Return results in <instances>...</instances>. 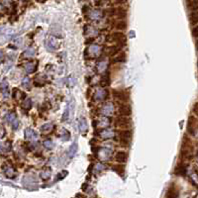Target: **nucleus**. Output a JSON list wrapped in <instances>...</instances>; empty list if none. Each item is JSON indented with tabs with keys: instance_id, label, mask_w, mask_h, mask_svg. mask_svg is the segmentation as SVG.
<instances>
[{
	"instance_id": "f257e3e1",
	"label": "nucleus",
	"mask_w": 198,
	"mask_h": 198,
	"mask_svg": "<svg viewBox=\"0 0 198 198\" xmlns=\"http://www.w3.org/2000/svg\"><path fill=\"white\" fill-rule=\"evenodd\" d=\"M118 139L117 141L119 142L121 146H129L130 140L132 138V132L130 130H120L118 131Z\"/></svg>"
},
{
	"instance_id": "f03ea898",
	"label": "nucleus",
	"mask_w": 198,
	"mask_h": 198,
	"mask_svg": "<svg viewBox=\"0 0 198 198\" xmlns=\"http://www.w3.org/2000/svg\"><path fill=\"white\" fill-rule=\"evenodd\" d=\"M132 125V121L129 117L127 116H120L116 119L115 121V126L120 129H128Z\"/></svg>"
},
{
	"instance_id": "7ed1b4c3",
	"label": "nucleus",
	"mask_w": 198,
	"mask_h": 198,
	"mask_svg": "<svg viewBox=\"0 0 198 198\" xmlns=\"http://www.w3.org/2000/svg\"><path fill=\"white\" fill-rule=\"evenodd\" d=\"M74 105H75V100H74L73 97H71L69 100L67 101L66 107V109H64V115H62V120L64 122L67 121V120L69 119V116H71V114L74 110Z\"/></svg>"
},
{
	"instance_id": "20e7f679",
	"label": "nucleus",
	"mask_w": 198,
	"mask_h": 198,
	"mask_svg": "<svg viewBox=\"0 0 198 198\" xmlns=\"http://www.w3.org/2000/svg\"><path fill=\"white\" fill-rule=\"evenodd\" d=\"M187 131L192 137H196L197 134V120L194 116H190L188 119Z\"/></svg>"
},
{
	"instance_id": "39448f33",
	"label": "nucleus",
	"mask_w": 198,
	"mask_h": 198,
	"mask_svg": "<svg viewBox=\"0 0 198 198\" xmlns=\"http://www.w3.org/2000/svg\"><path fill=\"white\" fill-rule=\"evenodd\" d=\"M108 41L110 42H114V43H118V44H122L125 45L126 43V36L124 35L122 32H115L113 34H111L108 38Z\"/></svg>"
},
{
	"instance_id": "423d86ee",
	"label": "nucleus",
	"mask_w": 198,
	"mask_h": 198,
	"mask_svg": "<svg viewBox=\"0 0 198 198\" xmlns=\"http://www.w3.org/2000/svg\"><path fill=\"white\" fill-rule=\"evenodd\" d=\"M101 52H102V49L99 45H91L86 51V54H88V57L94 59V57H99Z\"/></svg>"
},
{
	"instance_id": "0eeeda50",
	"label": "nucleus",
	"mask_w": 198,
	"mask_h": 198,
	"mask_svg": "<svg viewBox=\"0 0 198 198\" xmlns=\"http://www.w3.org/2000/svg\"><path fill=\"white\" fill-rule=\"evenodd\" d=\"M96 153H97V158L100 161H107L111 158L112 150L108 148H100L98 149V151Z\"/></svg>"
},
{
	"instance_id": "6e6552de",
	"label": "nucleus",
	"mask_w": 198,
	"mask_h": 198,
	"mask_svg": "<svg viewBox=\"0 0 198 198\" xmlns=\"http://www.w3.org/2000/svg\"><path fill=\"white\" fill-rule=\"evenodd\" d=\"M110 124H111V119L109 117H106V116H102L98 120H94L93 122L94 127H99V128H102V129L107 128Z\"/></svg>"
},
{
	"instance_id": "1a4fd4ad",
	"label": "nucleus",
	"mask_w": 198,
	"mask_h": 198,
	"mask_svg": "<svg viewBox=\"0 0 198 198\" xmlns=\"http://www.w3.org/2000/svg\"><path fill=\"white\" fill-rule=\"evenodd\" d=\"M98 137H100L103 140H108V139H112L115 137V132L113 131L110 128H105V129H101L100 131L97 133Z\"/></svg>"
},
{
	"instance_id": "9d476101",
	"label": "nucleus",
	"mask_w": 198,
	"mask_h": 198,
	"mask_svg": "<svg viewBox=\"0 0 198 198\" xmlns=\"http://www.w3.org/2000/svg\"><path fill=\"white\" fill-rule=\"evenodd\" d=\"M5 120L6 122L8 123V124H10L12 128H13V130H17L19 127V121L18 119H17L16 115L14 112H11V113H8V114L6 115L5 117Z\"/></svg>"
},
{
	"instance_id": "9b49d317",
	"label": "nucleus",
	"mask_w": 198,
	"mask_h": 198,
	"mask_svg": "<svg viewBox=\"0 0 198 198\" xmlns=\"http://www.w3.org/2000/svg\"><path fill=\"white\" fill-rule=\"evenodd\" d=\"M24 137H25L26 140L35 142V141H37V140H38L39 135H38V133L35 131V130L31 129V128H27V129L24 131Z\"/></svg>"
},
{
	"instance_id": "f8f14e48",
	"label": "nucleus",
	"mask_w": 198,
	"mask_h": 198,
	"mask_svg": "<svg viewBox=\"0 0 198 198\" xmlns=\"http://www.w3.org/2000/svg\"><path fill=\"white\" fill-rule=\"evenodd\" d=\"M77 127H78V131L80 134H85L88 131V124L87 121L84 117H80L77 122Z\"/></svg>"
},
{
	"instance_id": "ddd939ff",
	"label": "nucleus",
	"mask_w": 198,
	"mask_h": 198,
	"mask_svg": "<svg viewBox=\"0 0 198 198\" xmlns=\"http://www.w3.org/2000/svg\"><path fill=\"white\" fill-rule=\"evenodd\" d=\"M113 96L114 98L118 99L120 101H127L129 100V95L123 90H119V89H114L113 90Z\"/></svg>"
},
{
	"instance_id": "4468645a",
	"label": "nucleus",
	"mask_w": 198,
	"mask_h": 198,
	"mask_svg": "<svg viewBox=\"0 0 198 198\" xmlns=\"http://www.w3.org/2000/svg\"><path fill=\"white\" fill-rule=\"evenodd\" d=\"M108 97V90L105 88H100L94 94V99L96 101H102Z\"/></svg>"
},
{
	"instance_id": "2eb2a0df",
	"label": "nucleus",
	"mask_w": 198,
	"mask_h": 198,
	"mask_svg": "<svg viewBox=\"0 0 198 198\" xmlns=\"http://www.w3.org/2000/svg\"><path fill=\"white\" fill-rule=\"evenodd\" d=\"M118 113H119L120 116H130L132 113V108L130 105L128 104H121L119 105V108H118Z\"/></svg>"
},
{
	"instance_id": "dca6fc26",
	"label": "nucleus",
	"mask_w": 198,
	"mask_h": 198,
	"mask_svg": "<svg viewBox=\"0 0 198 198\" xmlns=\"http://www.w3.org/2000/svg\"><path fill=\"white\" fill-rule=\"evenodd\" d=\"M0 90H1V93L4 96V98L9 97V83L6 78H4L0 83Z\"/></svg>"
},
{
	"instance_id": "f3484780",
	"label": "nucleus",
	"mask_w": 198,
	"mask_h": 198,
	"mask_svg": "<svg viewBox=\"0 0 198 198\" xmlns=\"http://www.w3.org/2000/svg\"><path fill=\"white\" fill-rule=\"evenodd\" d=\"M128 160V154L126 152L124 151H119L115 154V161L119 163H126Z\"/></svg>"
},
{
	"instance_id": "a211bd4d",
	"label": "nucleus",
	"mask_w": 198,
	"mask_h": 198,
	"mask_svg": "<svg viewBox=\"0 0 198 198\" xmlns=\"http://www.w3.org/2000/svg\"><path fill=\"white\" fill-rule=\"evenodd\" d=\"M113 111H114V105L112 103H107L101 108V113H102L103 116H106V117L112 114Z\"/></svg>"
},
{
	"instance_id": "6ab92c4d",
	"label": "nucleus",
	"mask_w": 198,
	"mask_h": 198,
	"mask_svg": "<svg viewBox=\"0 0 198 198\" xmlns=\"http://www.w3.org/2000/svg\"><path fill=\"white\" fill-rule=\"evenodd\" d=\"M46 46L47 49L50 51H55L57 47V40L55 37H50L46 42Z\"/></svg>"
},
{
	"instance_id": "aec40b11",
	"label": "nucleus",
	"mask_w": 198,
	"mask_h": 198,
	"mask_svg": "<svg viewBox=\"0 0 198 198\" xmlns=\"http://www.w3.org/2000/svg\"><path fill=\"white\" fill-rule=\"evenodd\" d=\"M3 170L7 177H10V178L15 177V170L13 168V166H11L9 165H5L3 166Z\"/></svg>"
},
{
	"instance_id": "412c9836",
	"label": "nucleus",
	"mask_w": 198,
	"mask_h": 198,
	"mask_svg": "<svg viewBox=\"0 0 198 198\" xmlns=\"http://www.w3.org/2000/svg\"><path fill=\"white\" fill-rule=\"evenodd\" d=\"M186 165H183V163H179V165H177V166L175 168L174 170V173L176 175H180V176H183L186 174Z\"/></svg>"
},
{
	"instance_id": "4be33fe9",
	"label": "nucleus",
	"mask_w": 198,
	"mask_h": 198,
	"mask_svg": "<svg viewBox=\"0 0 198 198\" xmlns=\"http://www.w3.org/2000/svg\"><path fill=\"white\" fill-rule=\"evenodd\" d=\"M77 151H78V145L75 142V143H73L71 145V147L69 148V151H67V154H69V159H72L74 156L76 154Z\"/></svg>"
},
{
	"instance_id": "5701e85b",
	"label": "nucleus",
	"mask_w": 198,
	"mask_h": 198,
	"mask_svg": "<svg viewBox=\"0 0 198 198\" xmlns=\"http://www.w3.org/2000/svg\"><path fill=\"white\" fill-rule=\"evenodd\" d=\"M178 190L174 186H170L166 192V198H178Z\"/></svg>"
},
{
	"instance_id": "b1692460",
	"label": "nucleus",
	"mask_w": 198,
	"mask_h": 198,
	"mask_svg": "<svg viewBox=\"0 0 198 198\" xmlns=\"http://www.w3.org/2000/svg\"><path fill=\"white\" fill-rule=\"evenodd\" d=\"M126 62V54L125 53H120V55H116L113 59V64H123Z\"/></svg>"
},
{
	"instance_id": "393cba45",
	"label": "nucleus",
	"mask_w": 198,
	"mask_h": 198,
	"mask_svg": "<svg viewBox=\"0 0 198 198\" xmlns=\"http://www.w3.org/2000/svg\"><path fill=\"white\" fill-rule=\"evenodd\" d=\"M120 50H121V45L113 46V47H111V48H108L107 54L109 55H115L120 52Z\"/></svg>"
},
{
	"instance_id": "a878e982",
	"label": "nucleus",
	"mask_w": 198,
	"mask_h": 198,
	"mask_svg": "<svg viewBox=\"0 0 198 198\" xmlns=\"http://www.w3.org/2000/svg\"><path fill=\"white\" fill-rule=\"evenodd\" d=\"M60 137H61V139L62 140V141L66 142V141H69V140L71 139V133L67 131L66 129L62 128L61 133H60Z\"/></svg>"
},
{
	"instance_id": "bb28decb",
	"label": "nucleus",
	"mask_w": 198,
	"mask_h": 198,
	"mask_svg": "<svg viewBox=\"0 0 198 198\" xmlns=\"http://www.w3.org/2000/svg\"><path fill=\"white\" fill-rule=\"evenodd\" d=\"M35 54H36V50L34 49V48H28V49L23 53V57H25V59H31V57H33L34 55H35Z\"/></svg>"
},
{
	"instance_id": "cd10ccee",
	"label": "nucleus",
	"mask_w": 198,
	"mask_h": 198,
	"mask_svg": "<svg viewBox=\"0 0 198 198\" xmlns=\"http://www.w3.org/2000/svg\"><path fill=\"white\" fill-rule=\"evenodd\" d=\"M106 69H107V62L102 61V62H99L97 64H96V69H97V71L99 73H101V72H104L106 71Z\"/></svg>"
},
{
	"instance_id": "c85d7f7f",
	"label": "nucleus",
	"mask_w": 198,
	"mask_h": 198,
	"mask_svg": "<svg viewBox=\"0 0 198 198\" xmlns=\"http://www.w3.org/2000/svg\"><path fill=\"white\" fill-rule=\"evenodd\" d=\"M24 67H25V71H27L28 73H32V72L36 71V66L33 62H29L27 64H25Z\"/></svg>"
},
{
	"instance_id": "c756f323",
	"label": "nucleus",
	"mask_w": 198,
	"mask_h": 198,
	"mask_svg": "<svg viewBox=\"0 0 198 198\" xmlns=\"http://www.w3.org/2000/svg\"><path fill=\"white\" fill-rule=\"evenodd\" d=\"M114 15L118 16L119 18H125L127 16V12L124 8H117L114 10Z\"/></svg>"
},
{
	"instance_id": "7c9ffc66",
	"label": "nucleus",
	"mask_w": 198,
	"mask_h": 198,
	"mask_svg": "<svg viewBox=\"0 0 198 198\" xmlns=\"http://www.w3.org/2000/svg\"><path fill=\"white\" fill-rule=\"evenodd\" d=\"M22 107H23V109H25V110H30L31 108H32V100H31V98H25L24 99V101H23V104H22Z\"/></svg>"
},
{
	"instance_id": "2f4dec72",
	"label": "nucleus",
	"mask_w": 198,
	"mask_h": 198,
	"mask_svg": "<svg viewBox=\"0 0 198 198\" xmlns=\"http://www.w3.org/2000/svg\"><path fill=\"white\" fill-rule=\"evenodd\" d=\"M53 128H54V126H53L52 123H46V124L41 126V131L43 133H49L52 131Z\"/></svg>"
},
{
	"instance_id": "473e14b6",
	"label": "nucleus",
	"mask_w": 198,
	"mask_h": 198,
	"mask_svg": "<svg viewBox=\"0 0 198 198\" xmlns=\"http://www.w3.org/2000/svg\"><path fill=\"white\" fill-rule=\"evenodd\" d=\"M187 6L192 11H197V0H186Z\"/></svg>"
},
{
	"instance_id": "72a5a7b5",
	"label": "nucleus",
	"mask_w": 198,
	"mask_h": 198,
	"mask_svg": "<svg viewBox=\"0 0 198 198\" xmlns=\"http://www.w3.org/2000/svg\"><path fill=\"white\" fill-rule=\"evenodd\" d=\"M89 17H90V19H93V20H98V19H100L102 17V13L99 10H94L89 14Z\"/></svg>"
},
{
	"instance_id": "f704fd0d",
	"label": "nucleus",
	"mask_w": 198,
	"mask_h": 198,
	"mask_svg": "<svg viewBox=\"0 0 198 198\" xmlns=\"http://www.w3.org/2000/svg\"><path fill=\"white\" fill-rule=\"evenodd\" d=\"M190 22H191L192 25L196 26L197 22H198V14L197 11H192L191 14H190Z\"/></svg>"
},
{
	"instance_id": "c9c22d12",
	"label": "nucleus",
	"mask_w": 198,
	"mask_h": 198,
	"mask_svg": "<svg viewBox=\"0 0 198 198\" xmlns=\"http://www.w3.org/2000/svg\"><path fill=\"white\" fill-rule=\"evenodd\" d=\"M43 146H44V148L47 150H53L55 148V144L52 140H46V141H44Z\"/></svg>"
},
{
	"instance_id": "e433bc0d",
	"label": "nucleus",
	"mask_w": 198,
	"mask_h": 198,
	"mask_svg": "<svg viewBox=\"0 0 198 198\" xmlns=\"http://www.w3.org/2000/svg\"><path fill=\"white\" fill-rule=\"evenodd\" d=\"M50 175H51L50 168H46V170L41 171V173H40V176L43 178V179H48V178H50Z\"/></svg>"
},
{
	"instance_id": "4c0bfd02",
	"label": "nucleus",
	"mask_w": 198,
	"mask_h": 198,
	"mask_svg": "<svg viewBox=\"0 0 198 198\" xmlns=\"http://www.w3.org/2000/svg\"><path fill=\"white\" fill-rule=\"evenodd\" d=\"M11 146H10V143L9 142H7L5 144H1L0 143V153H4V152H8L9 150H10Z\"/></svg>"
},
{
	"instance_id": "58836bf2",
	"label": "nucleus",
	"mask_w": 198,
	"mask_h": 198,
	"mask_svg": "<svg viewBox=\"0 0 198 198\" xmlns=\"http://www.w3.org/2000/svg\"><path fill=\"white\" fill-rule=\"evenodd\" d=\"M113 170H115L117 173H119V174H123L125 171V166L122 165H114L113 166Z\"/></svg>"
},
{
	"instance_id": "ea45409f",
	"label": "nucleus",
	"mask_w": 198,
	"mask_h": 198,
	"mask_svg": "<svg viewBox=\"0 0 198 198\" xmlns=\"http://www.w3.org/2000/svg\"><path fill=\"white\" fill-rule=\"evenodd\" d=\"M116 29H118V30L120 31H123L125 30V29L127 28V23L125 22V21H119V22L116 23Z\"/></svg>"
},
{
	"instance_id": "a19ab883",
	"label": "nucleus",
	"mask_w": 198,
	"mask_h": 198,
	"mask_svg": "<svg viewBox=\"0 0 198 198\" xmlns=\"http://www.w3.org/2000/svg\"><path fill=\"white\" fill-rule=\"evenodd\" d=\"M22 85H23V87H25V88H30V85H31V79L29 78L28 76L24 77V78L22 79Z\"/></svg>"
},
{
	"instance_id": "79ce46f5",
	"label": "nucleus",
	"mask_w": 198,
	"mask_h": 198,
	"mask_svg": "<svg viewBox=\"0 0 198 198\" xmlns=\"http://www.w3.org/2000/svg\"><path fill=\"white\" fill-rule=\"evenodd\" d=\"M20 96H25V94H24L23 92H21L20 90H19V89H17V88H15L14 89V93H13V97L15 98V99H20L21 97ZM25 98V97H24Z\"/></svg>"
},
{
	"instance_id": "37998d69",
	"label": "nucleus",
	"mask_w": 198,
	"mask_h": 198,
	"mask_svg": "<svg viewBox=\"0 0 198 198\" xmlns=\"http://www.w3.org/2000/svg\"><path fill=\"white\" fill-rule=\"evenodd\" d=\"M105 166L102 165V163H97V165H95V171H101L104 168Z\"/></svg>"
},
{
	"instance_id": "c03bdc74",
	"label": "nucleus",
	"mask_w": 198,
	"mask_h": 198,
	"mask_svg": "<svg viewBox=\"0 0 198 198\" xmlns=\"http://www.w3.org/2000/svg\"><path fill=\"white\" fill-rule=\"evenodd\" d=\"M192 35L194 38H197V36H198V27L197 26H194V28L192 29Z\"/></svg>"
},
{
	"instance_id": "a18cd8bd",
	"label": "nucleus",
	"mask_w": 198,
	"mask_h": 198,
	"mask_svg": "<svg viewBox=\"0 0 198 198\" xmlns=\"http://www.w3.org/2000/svg\"><path fill=\"white\" fill-rule=\"evenodd\" d=\"M66 174H67V171H66V170H62V172L60 173L59 175H57L59 177H57V180H59V179H62V178H64V175H66Z\"/></svg>"
},
{
	"instance_id": "49530a36",
	"label": "nucleus",
	"mask_w": 198,
	"mask_h": 198,
	"mask_svg": "<svg viewBox=\"0 0 198 198\" xmlns=\"http://www.w3.org/2000/svg\"><path fill=\"white\" fill-rule=\"evenodd\" d=\"M4 136H5V130H4L3 126L0 125V138H3Z\"/></svg>"
},
{
	"instance_id": "de8ad7c7",
	"label": "nucleus",
	"mask_w": 198,
	"mask_h": 198,
	"mask_svg": "<svg viewBox=\"0 0 198 198\" xmlns=\"http://www.w3.org/2000/svg\"><path fill=\"white\" fill-rule=\"evenodd\" d=\"M127 1L128 0H115V2L118 4H124V3H126Z\"/></svg>"
},
{
	"instance_id": "09e8293b",
	"label": "nucleus",
	"mask_w": 198,
	"mask_h": 198,
	"mask_svg": "<svg viewBox=\"0 0 198 198\" xmlns=\"http://www.w3.org/2000/svg\"><path fill=\"white\" fill-rule=\"evenodd\" d=\"M193 112H194L195 114H197V103H195L194 106H193Z\"/></svg>"
},
{
	"instance_id": "8fccbe9b",
	"label": "nucleus",
	"mask_w": 198,
	"mask_h": 198,
	"mask_svg": "<svg viewBox=\"0 0 198 198\" xmlns=\"http://www.w3.org/2000/svg\"><path fill=\"white\" fill-rule=\"evenodd\" d=\"M2 57H3V53H2V51H0V61L2 60Z\"/></svg>"
},
{
	"instance_id": "3c124183",
	"label": "nucleus",
	"mask_w": 198,
	"mask_h": 198,
	"mask_svg": "<svg viewBox=\"0 0 198 198\" xmlns=\"http://www.w3.org/2000/svg\"><path fill=\"white\" fill-rule=\"evenodd\" d=\"M3 30H4V28H3V27H0V35L2 34V32H3Z\"/></svg>"
}]
</instances>
